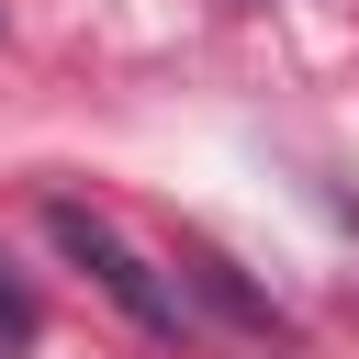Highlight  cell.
Instances as JSON below:
<instances>
[{"label": "cell", "instance_id": "cell-2", "mask_svg": "<svg viewBox=\"0 0 359 359\" xmlns=\"http://www.w3.org/2000/svg\"><path fill=\"white\" fill-rule=\"evenodd\" d=\"M0 348H34V292L0 280Z\"/></svg>", "mask_w": 359, "mask_h": 359}, {"label": "cell", "instance_id": "cell-1", "mask_svg": "<svg viewBox=\"0 0 359 359\" xmlns=\"http://www.w3.org/2000/svg\"><path fill=\"white\" fill-rule=\"evenodd\" d=\"M45 247H56L67 269H90V280H101V292H112V303L146 325V337H168V348H191V337H202L191 280H180V269H157V258H146V247H135L112 213H90L79 191H56V202H45Z\"/></svg>", "mask_w": 359, "mask_h": 359}]
</instances>
